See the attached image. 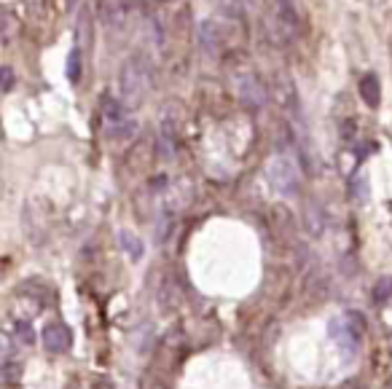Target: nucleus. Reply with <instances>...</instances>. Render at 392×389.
<instances>
[{"mask_svg":"<svg viewBox=\"0 0 392 389\" xmlns=\"http://www.w3.org/2000/svg\"><path fill=\"white\" fill-rule=\"evenodd\" d=\"M215 6V11L221 17L231 19V22H242L245 19V8H242V0H210Z\"/></svg>","mask_w":392,"mask_h":389,"instance_id":"10","label":"nucleus"},{"mask_svg":"<svg viewBox=\"0 0 392 389\" xmlns=\"http://www.w3.org/2000/svg\"><path fill=\"white\" fill-rule=\"evenodd\" d=\"M307 229L312 236H323L325 234V213L323 207H317L314 201L307 207Z\"/></svg>","mask_w":392,"mask_h":389,"instance_id":"12","label":"nucleus"},{"mask_svg":"<svg viewBox=\"0 0 392 389\" xmlns=\"http://www.w3.org/2000/svg\"><path fill=\"white\" fill-rule=\"evenodd\" d=\"M390 293H392V282H390V280H382V282L376 284L374 298H376V301H384V298H387Z\"/></svg>","mask_w":392,"mask_h":389,"instance_id":"16","label":"nucleus"},{"mask_svg":"<svg viewBox=\"0 0 392 389\" xmlns=\"http://www.w3.org/2000/svg\"><path fill=\"white\" fill-rule=\"evenodd\" d=\"M121 247L126 250L132 258H140L143 255V242L137 239V234H132V231H121Z\"/></svg>","mask_w":392,"mask_h":389,"instance_id":"13","label":"nucleus"},{"mask_svg":"<svg viewBox=\"0 0 392 389\" xmlns=\"http://www.w3.org/2000/svg\"><path fill=\"white\" fill-rule=\"evenodd\" d=\"M266 177L274 191H280V194H293L298 188V169L288 156H274L266 167Z\"/></svg>","mask_w":392,"mask_h":389,"instance_id":"2","label":"nucleus"},{"mask_svg":"<svg viewBox=\"0 0 392 389\" xmlns=\"http://www.w3.org/2000/svg\"><path fill=\"white\" fill-rule=\"evenodd\" d=\"M151 156H154V142L151 140H137L129 151V169L132 172H143L148 164H151Z\"/></svg>","mask_w":392,"mask_h":389,"instance_id":"6","label":"nucleus"},{"mask_svg":"<svg viewBox=\"0 0 392 389\" xmlns=\"http://www.w3.org/2000/svg\"><path fill=\"white\" fill-rule=\"evenodd\" d=\"M360 97H363V102L368 107H379V102H382V84H379V78L374 73H368L360 81Z\"/></svg>","mask_w":392,"mask_h":389,"instance_id":"9","label":"nucleus"},{"mask_svg":"<svg viewBox=\"0 0 392 389\" xmlns=\"http://www.w3.org/2000/svg\"><path fill=\"white\" fill-rule=\"evenodd\" d=\"M78 70H81V65H78V52H73V54H70V59H68L70 81H78Z\"/></svg>","mask_w":392,"mask_h":389,"instance_id":"17","label":"nucleus"},{"mask_svg":"<svg viewBox=\"0 0 392 389\" xmlns=\"http://www.w3.org/2000/svg\"><path fill=\"white\" fill-rule=\"evenodd\" d=\"M19 379H22V363H17V360H6L3 363V381L6 384H19Z\"/></svg>","mask_w":392,"mask_h":389,"instance_id":"14","label":"nucleus"},{"mask_svg":"<svg viewBox=\"0 0 392 389\" xmlns=\"http://www.w3.org/2000/svg\"><path fill=\"white\" fill-rule=\"evenodd\" d=\"M151 86V65L145 62V56H129L121 68L119 75V91H121V102L126 107H137Z\"/></svg>","mask_w":392,"mask_h":389,"instance_id":"1","label":"nucleus"},{"mask_svg":"<svg viewBox=\"0 0 392 389\" xmlns=\"http://www.w3.org/2000/svg\"><path fill=\"white\" fill-rule=\"evenodd\" d=\"M126 14H129L126 0H105V24H108V27L121 30L124 22H126Z\"/></svg>","mask_w":392,"mask_h":389,"instance_id":"7","label":"nucleus"},{"mask_svg":"<svg viewBox=\"0 0 392 389\" xmlns=\"http://www.w3.org/2000/svg\"><path fill=\"white\" fill-rule=\"evenodd\" d=\"M156 303H159V312H161V314H172V312L180 306V293H177V287H175L172 280H167V282L159 287V298H156Z\"/></svg>","mask_w":392,"mask_h":389,"instance_id":"8","label":"nucleus"},{"mask_svg":"<svg viewBox=\"0 0 392 389\" xmlns=\"http://www.w3.org/2000/svg\"><path fill=\"white\" fill-rule=\"evenodd\" d=\"M41 344H43V349H49L52 354H65L70 352L73 336H70V330L62 322H49L41 330Z\"/></svg>","mask_w":392,"mask_h":389,"instance_id":"4","label":"nucleus"},{"mask_svg":"<svg viewBox=\"0 0 392 389\" xmlns=\"http://www.w3.org/2000/svg\"><path fill=\"white\" fill-rule=\"evenodd\" d=\"M14 89V70L11 68H3V91L8 94Z\"/></svg>","mask_w":392,"mask_h":389,"instance_id":"18","label":"nucleus"},{"mask_svg":"<svg viewBox=\"0 0 392 389\" xmlns=\"http://www.w3.org/2000/svg\"><path fill=\"white\" fill-rule=\"evenodd\" d=\"M237 94H239V100H242L247 107H263L266 105V100H269L266 86L261 84V78L253 75V73H245V75H239L237 78Z\"/></svg>","mask_w":392,"mask_h":389,"instance_id":"3","label":"nucleus"},{"mask_svg":"<svg viewBox=\"0 0 392 389\" xmlns=\"http://www.w3.org/2000/svg\"><path fill=\"white\" fill-rule=\"evenodd\" d=\"M199 40H202L207 54H218V49H221V36L212 27V22H207V19L202 22V27H199Z\"/></svg>","mask_w":392,"mask_h":389,"instance_id":"11","label":"nucleus"},{"mask_svg":"<svg viewBox=\"0 0 392 389\" xmlns=\"http://www.w3.org/2000/svg\"><path fill=\"white\" fill-rule=\"evenodd\" d=\"M272 94L282 110H288V113H296V110H298V91H296V84L290 81L288 75H277V78H274Z\"/></svg>","mask_w":392,"mask_h":389,"instance_id":"5","label":"nucleus"},{"mask_svg":"<svg viewBox=\"0 0 392 389\" xmlns=\"http://www.w3.org/2000/svg\"><path fill=\"white\" fill-rule=\"evenodd\" d=\"M274 223H277L280 229H293V218H290V213L285 207H277V210H274Z\"/></svg>","mask_w":392,"mask_h":389,"instance_id":"15","label":"nucleus"}]
</instances>
